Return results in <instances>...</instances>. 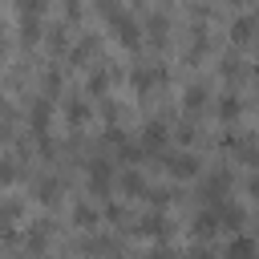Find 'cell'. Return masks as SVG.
<instances>
[{
    "mask_svg": "<svg viewBox=\"0 0 259 259\" xmlns=\"http://www.w3.org/2000/svg\"><path fill=\"white\" fill-rule=\"evenodd\" d=\"M109 24H113V36H117L125 49H138V40H142V28H138V20H134V16H125V12L117 8V12H109Z\"/></svg>",
    "mask_w": 259,
    "mask_h": 259,
    "instance_id": "cell-1",
    "label": "cell"
},
{
    "mask_svg": "<svg viewBox=\"0 0 259 259\" xmlns=\"http://www.w3.org/2000/svg\"><path fill=\"white\" fill-rule=\"evenodd\" d=\"M49 117H53V97H40V101L32 105L28 125H32V138H40V142H45V150H49Z\"/></svg>",
    "mask_w": 259,
    "mask_h": 259,
    "instance_id": "cell-2",
    "label": "cell"
},
{
    "mask_svg": "<svg viewBox=\"0 0 259 259\" xmlns=\"http://www.w3.org/2000/svg\"><path fill=\"white\" fill-rule=\"evenodd\" d=\"M109 182H113L109 162H105V158H93V162H89V190H93L97 198H109Z\"/></svg>",
    "mask_w": 259,
    "mask_h": 259,
    "instance_id": "cell-3",
    "label": "cell"
},
{
    "mask_svg": "<svg viewBox=\"0 0 259 259\" xmlns=\"http://www.w3.org/2000/svg\"><path fill=\"white\" fill-rule=\"evenodd\" d=\"M138 146H142L146 154H162V146H166V121H146Z\"/></svg>",
    "mask_w": 259,
    "mask_h": 259,
    "instance_id": "cell-4",
    "label": "cell"
},
{
    "mask_svg": "<svg viewBox=\"0 0 259 259\" xmlns=\"http://www.w3.org/2000/svg\"><path fill=\"white\" fill-rule=\"evenodd\" d=\"M138 235H150V239H166V235H170V219H166L162 210H150V214H142V223H138Z\"/></svg>",
    "mask_w": 259,
    "mask_h": 259,
    "instance_id": "cell-5",
    "label": "cell"
},
{
    "mask_svg": "<svg viewBox=\"0 0 259 259\" xmlns=\"http://www.w3.org/2000/svg\"><path fill=\"white\" fill-rule=\"evenodd\" d=\"M166 170H170L174 178H194V174H198V158L186 154V150H182V154H170V158H166Z\"/></svg>",
    "mask_w": 259,
    "mask_h": 259,
    "instance_id": "cell-6",
    "label": "cell"
},
{
    "mask_svg": "<svg viewBox=\"0 0 259 259\" xmlns=\"http://www.w3.org/2000/svg\"><path fill=\"white\" fill-rule=\"evenodd\" d=\"M227 259H255V239L251 235H235L227 247Z\"/></svg>",
    "mask_w": 259,
    "mask_h": 259,
    "instance_id": "cell-7",
    "label": "cell"
},
{
    "mask_svg": "<svg viewBox=\"0 0 259 259\" xmlns=\"http://www.w3.org/2000/svg\"><path fill=\"white\" fill-rule=\"evenodd\" d=\"M190 231H194L198 239H210V235L219 231V214H214V210H202V214L194 219V227H190Z\"/></svg>",
    "mask_w": 259,
    "mask_h": 259,
    "instance_id": "cell-8",
    "label": "cell"
},
{
    "mask_svg": "<svg viewBox=\"0 0 259 259\" xmlns=\"http://www.w3.org/2000/svg\"><path fill=\"white\" fill-rule=\"evenodd\" d=\"M24 214V202L20 198H8V202H0V227H16V219Z\"/></svg>",
    "mask_w": 259,
    "mask_h": 259,
    "instance_id": "cell-9",
    "label": "cell"
},
{
    "mask_svg": "<svg viewBox=\"0 0 259 259\" xmlns=\"http://www.w3.org/2000/svg\"><path fill=\"white\" fill-rule=\"evenodd\" d=\"M182 105H186L190 113H198V109L206 105V85H190V89L182 93Z\"/></svg>",
    "mask_w": 259,
    "mask_h": 259,
    "instance_id": "cell-10",
    "label": "cell"
},
{
    "mask_svg": "<svg viewBox=\"0 0 259 259\" xmlns=\"http://www.w3.org/2000/svg\"><path fill=\"white\" fill-rule=\"evenodd\" d=\"M117 182H121V190H125V194H130V198H138V194H142V190H146V178H142V174H138V170H125V174H121V178H117Z\"/></svg>",
    "mask_w": 259,
    "mask_h": 259,
    "instance_id": "cell-11",
    "label": "cell"
},
{
    "mask_svg": "<svg viewBox=\"0 0 259 259\" xmlns=\"http://www.w3.org/2000/svg\"><path fill=\"white\" fill-rule=\"evenodd\" d=\"M57 194H61V182H57V178H40V182H36V198H40L45 206H53Z\"/></svg>",
    "mask_w": 259,
    "mask_h": 259,
    "instance_id": "cell-12",
    "label": "cell"
},
{
    "mask_svg": "<svg viewBox=\"0 0 259 259\" xmlns=\"http://www.w3.org/2000/svg\"><path fill=\"white\" fill-rule=\"evenodd\" d=\"M154 81H162V69H134V89L146 93Z\"/></svg>",
    "mask_w": 259,
    "mask_h": 259,
    "instance_id": "cell-13",
    "label": "cell"
},
{
    "mask_svg": "<svg viewBox=\"0 0 259 259\" xmlns=\"http://www.w3.org/2000/svg\"><path fill=\"white\" fill-rule=\"evenodd\" d=\"M69 121L73 125H85L89 121V101L85 97H69Z\"/></svg>",
    "mask_w": 259,
    "mask_h": 259,
    "instance_id": "cell-14",
    "label": "cell"
},
{
    "mask_svg": "<svg viewBox=\"0 0 259 259\" xmlns=\"http://www.w3.org/2000/svg\"><path fill=\"white\" fill-rule=\"evenodd\" d=\"M251 24H255V20H251V12H243V16L231 24V36H235L239 45H247V40H251Z\"/></svg>",
    "mask_w": 259,
    "mask_h": 259,
    "instance_id": "cell-15",
    "label": "cell"
},
{
    "mask_svg": "<svg viewBox=\"0 0 259 259\" xmlns=\"http://www.w3.org/2000/svg\"><path fill=\"white\" fill-rule=\"evenodd\" d=\"M239 109H243V101H239L235 93H223V101H219V117L231 121V117H239Z\"/></svg>",
    "mask_w": 259,
    "mask_h": 259,
    "instance_id": "cell-16",
    "label": "cell"
},
{
    "mask_svg": "<svg viewBox=\"0 0 259 259\" xmlns=\"http://www.w3.org/2000/svg\"><path fill=\"white\" fill-rule=\"evenodd\" d=\"M73 223H77V227H97V210H93L89 202H77V206H73Z\"/></svg>",
    "mask_w": 259,
    "mask_h": 259,
    "instance_id": "cell-17",
    "label": "cell"
},
{
    "mask_svg": "<svg viewBox=\"0 0 259 259\" xmlns=\"http://www.w3.org/2000/svg\"><path fill=\"white\" fill-rule=\"evenodd\" d=\"M16 12H20V20H40L45 0H16Z\"/></svg>",
    "mask_w": 259,
    "mask_h": 259,
    "instance_id": "cell-18",
    "label": "cell"
},
{
    "mask_svg": "<svg viewBox=\"0 0 259 259\" xmlns=\"http://www.w3.org/2000/svg\"><path fill=\"white\" fill-rule=\"evenodd\" d=\"M24 239H28V247H45V239H49V223H32L28 231H24Z\"/></svg>",
    "mask_w": 259,
    "mask_h": 259,
    "instance_id": "cell-19",
    "label": "cell"
},
{
    "mask_svg": "<svg viewBox=\"0 0 259 259\" xmlns=\"http://www.w3.org/2000/svg\"><path fill=\"white\" fill-rule=\"evenodd\" d=\"M49 49H53V53H65V49H69V32H65V24L49 28Z\"/></svg>",
    "mask_w": 259,
    "mask_h": 259,
    "instance_id": "cell-20",
    "label": "cell"
},
{
    "mask_svg": "<svg viewBox=\"0 0 259 259\" xmlns=\"http://www.w3.org/2000/svg\"><path fill=\"white\" fill-rule=\"evenodd\" d=\"M93 49H97V36H85V40H81V45H77V49H73V61H77V65H81V61H85V57H89V53H93Z\"/></svg>",
    "mask_w": 259,
    "mask_h": 259,
    "instance_id": "cell-21",
    "label": "cell"
},
{
    "mask_svg": "<svg viewBox=\"0 0 259 259\" xmlns=\"http://www.w3.org/2000/svg\"><path fill=\"white\" fill-rule=\"evenodd\" d=\"M105 85H109V73H89V93L105 97Z\"/></svg>",
    "mask_w": 259,
    "mask_h": 259,
    "instance_id": "cell-22",
    "label": "cell"
},
{
    "mask_svg": "<svg viewBox=\"0 0 259 259\" xmlns=\"http://www.w3.org/2000/svg\"><path fill=\"white\" fill-rule=\"evenodd\" d=\"M12 178H16V162L12 158H0V186H8Z\"/></svg>",
    "mask_w": 259,
    "mask_h": 259,
    "instance_id": "cell-23",
    "label": "cell"
},
{
    "mask_svg": "<svg viewBox=\"0 0 259 259\" xmlns=\"http://www.w3.org/2000/svg\"><path fill=\"white\" fill-rule=\"evenodd\" d=\"M97 8H101V12L109 16V12H117V0H97Z\"/></svg>",
    "mask_w": 259,
    "mask_h": 259,
    "instance_id": "cell-24",
    "label": "cell"
},
{
    "mask_svg": "<svg viewBox=\"0 0 259 259\" xmlns=\"http://www.w3.org/2000/svg\"><path fill=\"white\" fill-rule=\"evenodd\" d=\"M65 4H69V16L77 20V4H81V0H65Z\"/></svg>",
    "mask_w": 259,
    "mask_h": 259,
    "instance_id": "cell-25",
    "label": "cell"
},
{
    "mask_svg": "<svg viewBox=\"0 0 259 259\" xmlns=\"http://www.w3.org/2000/svg\"><path fill=\"white\" fill-rule=\"evenodd\" d=\"M0 49H4V24H0Z\"/></svg>",
    "mask_w": 259,
    "mask_h": 259,
    "instance_id": "cell-26",
    "label": "cell"
}]
</instances>
